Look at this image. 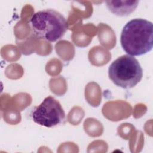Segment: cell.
<instances>
[{
  "instance_id": "obj_2",
  "label": "cell",
  "mask_w": 153,
  "mask_h": 153,
  "mask_svg": "<svg viewBox=\"0 0 153 153\" xmlns=\"http://www.w3.org/2000/svg\"><path fill=\"white\" fill-rule=\"evenodd\" d=\"M30 24L35 36L50 42L62 38L68 29L65 17L53 9H45L35 13L30 18Z\"/></svg>"
},
{
  "instance_id": "obj_4",
  "label": "cell",
  "mask_w": 153,
  "mask_h": 153,
  "mask_svg": "<svg viewBox=\"0 0 153 153\" xmlns=\"http://www.w3.org/2000/svg\"><path fill=\"white\" fill-rule=\"evenodd\" d=\"M31 116L35 123L48 128L63 124L66 120L61 104L51 96L45 97L39 105L34 108Z\"/></svg>"
},
{
  "instance_id": "obj_5",
  "label": "cell",
  "mask_w": 153,
  "mask_h": 153,
  "mask_svg": "<svg viewBox=\"0 0 153 153\" xmlns=\"http://www.w3.org/2000/svg\"><path fill=\"white\" fill-rule=\"evenodd\" d=\"M108 9L118 16H127L137 8L138 1H106Z\"/></svg>"
},
{
  "instance_id": "obj_1",
  "label": "cell",
  "mask_w": 153,
  "mask_h": 153,
  "mask_svg": "<svg viewBox=\"0 0 153 153\" xmlns=\"http://www.w3.org/2000/svg\"><path fill=\"white\" fill-rule=\"evenodd\" d=\"M120 43L123 50L131 56L149 53L153 47V24L144 19L136 18L123 27Z\"/></svg>"
},
{
  "instance_id": "obj_3",
  "label": "cell",
  "mask_w": 153,
  "mask_h": 153,
  "mask_svg": "<svg viewBox=\"0 0 153 153\" xmlns=\"http://www.w3.org/2000/svg\"><path fill=\"white\" fill-rule=\"evenodd\" d=\"M108 76L117 86L129 89L135 87L141 81L143 70L135 57L126 54L112 62L108 68Z\"/></svg>"
}]
</instances>
